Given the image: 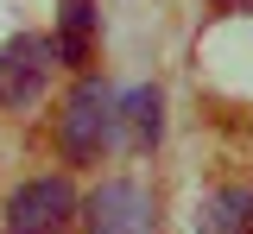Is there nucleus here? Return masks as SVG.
Returning a JSON list of instances; mask_svg holds the SVG:
<instances>
[{"mask_svg": "<svg viewBox=\"0 0 253 234\" xmlns=\"http://www.w3.org/2000/svg\"><path fill=\"white\" fill-rule=\"evenodd\" d=\"M196 234H253V190L228 184L196 209Z\"/></svg>", "mask_w": 253, "mask_h": 234, "instance_id": "nucleus-7", "label": "nucleus"}, {"mask_svg": "<svg viewBox=\"0 0 253 234\" xmlns=\"http://www.w3.org/2000/svg\"><path fill=\"white\" fill-rule=\"evenodd\" d=\"M165 101H158L152 82H139V89H126L121 95V139L133 146V152H152L158 133H165V114H158Z\"/></svg>", "mask_w": 253, "mask_h": 234, "instance_id": "nucleus-6", "label": "nucleus"}, {"mask_svg": "<svg viewBox=\"0 0 253 234\" xmlns=\"http://www.w3.org/2000/svg\"><path fill=\"white\" fill-rule=\"evenodd\" d=\"M76 184L70 177H32V184H19L13 196H6V234H63L70 222H76Z\"/></svg>", "mask_w": 253, "mask_h": 234, "instance_id": "nucleus-2", "label": "nucleus"}, {"mask_svg": "<svg viewBox=\"0 0 253 234\" xmlns=\"http://www.w3.org/2000/svg\"><path fill=\"white\" fill-rule=\"evenodd\" d=\"M57 133H63V152L76 165H101L121 146V95L108 89V76L83 70V82L70 89V101L57 114Z\"/></svg>", "mask_w": 253, "mask_h": 234, "instance_id": "nucleus-1", "label": "nucleus"}, {"mask_svg": "<svg viewBox=\"0 0 253 234\" xmlns=\"http://www.w3.org/2000/svg\"><path fill=\"white\" fill-rule=\"evenodd\" d=\"M51 64H57V44L38 32H19L0 44V108H38L44 82H51Z\"/></svg>", "mask_w": 253, "mask_h": 234, "instance_id": "nucleus-3", "label": "nucleus"}, {"mask_svg": "<svg viewBox=\"0 0 253 234\" xmlns=\"http://www.w3.org/2000/svg\"><path fill=\"white\" fill-rule=\"evenodd\" d=\"M57 64L70 70H89L95 64V0H63V19H57Z\"/></svg>", "mask_w": 253, "mask_h": 234, "instance_id": "nucleus-5", "label": "nucleus"}, {"mask_svg": "<svg viewBox=\"0 0 253 234\" xmlns=\"http://www.w3.org/2000/svg\"><path fill=\"white\" fill-rule=\"evenodd\" d=\"M221 6H253V0H221Z\"/></svg>", "mask_w": 253, "mask_h": 234, "instance_id": "nucleus-8", "label": "nucleus"}, {"mask_svg": "<svg viewBox=\"0 0 253 234\" xmlns=\"http://www.w3.org/2000/svg\"><path fill=\"white\" fill-rule=\"evenodd\" d=\"M83 228L89 234H152V196L126 177H108L83 202Z\"/></svg>", "mask_w": 253, "mask_h": 234, "instance_id": "nucleus-4", "label": "nucleus"}]
</instances>
